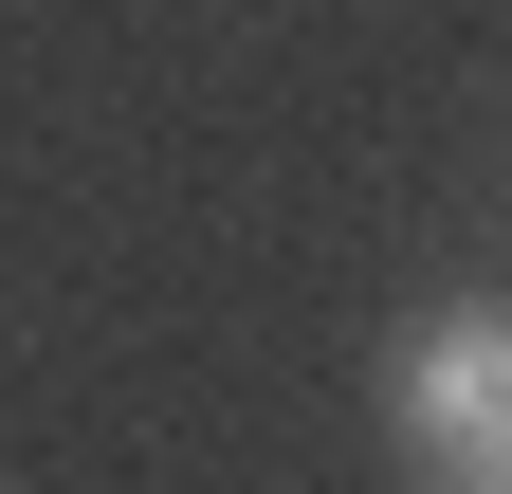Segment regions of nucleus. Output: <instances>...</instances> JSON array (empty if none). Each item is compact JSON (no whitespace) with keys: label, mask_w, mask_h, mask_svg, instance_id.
I'll return each instance as SVG.
<instances>
[{"label":"nucleus","mask_w":512,"mask_h":494,"mask_svg":"<svg viewBox=\"0 0 512 494\" xmlns=\"http://www.w3.org/2000/svg\"><path fill=\"white\" fill-rule=\"evenodd\" d=\"M384 421H403V458L439 476H494L512 458V312L476 293V312H421L403 348H384Z\"/></svg>","instance_id":"1"},{"label":"nucleus","mask_w":512,"mask_h":494,"mask_svg":"<svg viewBox=\"0 0 512 494\" xmlns=\"http://www.w3.org/2000/svg\"><path fill=\"white\" fill-rule=\"evenodd\" d=\"M439 494H512V458H494V476H439Z\"/></svg>","instance_id":"2"}]
</instances>
